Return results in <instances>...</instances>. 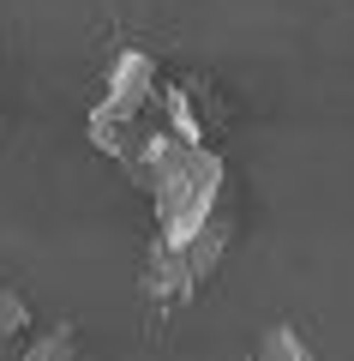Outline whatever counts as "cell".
Wrapping results in <instances>:
<instances>
[{"mask_svg":"<svg viewBox=\"0 0 354 361\" xmlns=\"http://www.w3.org/2000/svg\"><path fill=\"white\" fill-rule=\"evenodd\" d=\"M228 241H234V217H210L192 241L180 247H144V271H139V283H144V301L151 307H180V301H192L204 283H210V271L222 265Z\"/></svg>","mask_w":354,"mask_h":361,"instance_id":"obj_1","label":"cell"},{"mask_svg":"<svg viewBox=\"0 0 354 361\" xmlns=\"http://www.w3.org/2000/svg\"><path fill=\"white\" fill-rule=\"evenodd\" d=\"M30 337V307L18 289H0V361H13Z\"/></svg>","mask_w":354,"mask_h":361,"instance_id":"obj_2","label":"cell"},{"mask_svg":"<svg viewBox=\"0 0 354 361\" xmlns=\"http://www.w3.org/2000/svg\"><path fill=\"white\" fill-rule=\"evenodd\" d=\"M253 361H318L312 355V343H306L294 325H265V337H258V349H253Z\"/></svg>","mask_w":354,"mask_h":361,"instance_id":"obj_3","label":"cell"},{"mask_svg":"<svg viewBox=\"0 0 354 361\" xmlns=\"http://www.w3.org/2000/svg\"><path fill=\"white\" fill-rule=\"evenodd\" d=\"M13 361H78V337H72V325H54L49 337H30V343L18 349Z\"/></svg>","mask_w":354,"mask_h":361,"instance_id":"obj_4","label":"cell"},{"mask_svg":"<svg viewBox=\"0 0 354 361\" xmlns=\"http://www.w3.org/2000/svg\"><path fill=\"white\" fill-rule=\"evenodd\" d=\"M246 361H253V355H246Z\"/></svg>","mask_w":354,"mask_h":361,"instance_id":"obj_5","label":"cell"}]
</instances>
